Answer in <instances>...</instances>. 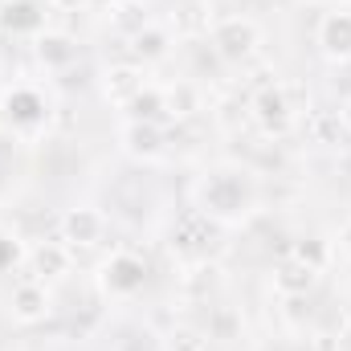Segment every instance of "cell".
<instances>
[{
    "label": "cell",
    "instance_id": "16",
    "mask_svg": "<svg viewBox=\"0 0 351 351\" xmlns=\"http://www.w3.org/2000/svg\"><path fill=\"white\" fill-rule=\"evenodd\" d=\"M33 269H37V278H62L70 269V250L66 245H53V241L37 245L33 250Z\"/></svg>",
    "mask_w": 351,
    "mask_h": 351
},
{
    "label": "cell",
    "instance_id": "5",
    "mask_svg": "<svg viewBox=\"0 0 351 351\" xmlns=\"http://www.w3.org/2000/svg\"><path fill=\"white\" fill-rule=\"evenodd\" d=\"M0 29L21 37V33H41L45 29V4L41 0H8L0 8Z\"/></svg>",
    "mask_w": 351,
    "mask_h": 351
},
{
    "label": "cell",
    "instance_id": "24",
    "mask_svg": "<svg viewBox=\"0 0 351 351\" xmlns=\"http://www.w3.org/2000/svg\"><path fill=\"white\" fill-rule=\"evenodd\" d=\"M0 4H8V0H0Z\"/></svg>",
    "mask_w": 351,
    "mask_h": 351
},
{
    "label": "cell",
    "instance_id": "7",
    "mask_svg": "<svg viewBox=\"0 0 351 351\" xmlns=\"http://www.w3.org/2000/svg\"><path fill=\"white\" fill-rule=\"evenodd\" d=\"M102 229H106V221H102L98 208H70L62 217V237L70 245H94L102 237Z\"/></svg>",
    "mask_w": 351,
    "mask_h": 351
},
{
    "label": "cell",
    "instance_id": "11",
    "mask_svg": "<svg viewBox=\"0 0 351 351\" xmlns=\"http://www.w3.org/2000/svg\"><path fill=\"white\" fill-rule=\"evenodd\" d=\"M315 282H319V269L306 262H298V258H290V262L278 265V274H274V286L286 294V298H298V294H311L315 290Z\"/></svg>",
    "mask_w": 351,
    "mask_h": 351
},
{
    "label": "cell",
    "instance_id": "10",
    "mask_svg": "<svg viewBox=\"0 0 351 351\" xmlns=\"http://www.w3.org/2000/svg\"><path fill=\"white\" fill-rule=\"evenodd\" d=\"M123 143H127V152L135 156V160H156L160 152H164V127L160 123H127V131H123Z\"/></svg>",
    "mask_w": 351,
    "mask_h": 351
},
{
    "label": "cell",
    "instance_id": "15",
    "mask_svg": "<svg viewBox=\"0 0 351 351\" xmlns=\"http://www.w3.org/2000/svg\"><path fill=\"white\" fill-rule=\"evenodd\" d=\"M127 110H131V119L135 123H164L168 119V102H164V90H152L143 86L131 102H127Z\"/></svg>",
    "mask_w": 351,
    "mask_h": 351
},
{
    "label": "cell",
    "instance_id": "4",
    "mask_svg": "<svg viewBox=\"0 0 351 351\" xmlns=\"http://www.w3.org/2000/svg\"><path fill=\"white\" fill-rule=\"evenodd\" d=\"M143 282H147V265L135 254H114L102 265V286L110 294H135V290H143Z\"/></svg>",
    "mask_w": 351,
    "mask_h": 351
},
{
    "label": "cell",
    "instance_id": "2",
    "mask_svg": "<svg viewBox=\"0 0 351 351\" xmlns=\"http://www.w3.org/2000/svg\"><path fill=\"white\" fill-rule=\"evenodd\" d=\"M258 45V25L250 16H229L213 29V49L225 58V62H245Z\"/></svg>",
    "mask_w": 351,
    "mask_h": 351
},
{
    "label": "cell",
    "instance_id": "18",
    "mask_svg": "<svg viewBox=\"0 0 351 351\" xmlns=\"http://www.w3.org/2000/svg\"><path fill=\"white\" fill-rule=\"evenodd\" d=\"M311 131H315L319 143H331V147H335V143H348V127H343L339 110H335V114H315Z\"/></svg>",
    "mask_w": 351,
    "mask_h": 351
},
{
    "label": "cell",
    "instance_id": "23",
    "mask_svg": "<svg viewBox=\"0 0 351 351\" xmlns=\"http://www.w3.org/2000/svg\"><path fill=\"white\" fill-rule=\"evenodd\" d=\"M53 4H62V8H78L82 0H53Z\"/></svg>",
    "mask_w": 351,
    "mask_h": 351
},
{
    "label": "cell",
    "instance_id": "20",
    "mask_svg": "<svg viewBox=\"0 0 351 351\" xmlns=\"http://www.w3.org/2000/svg\"><path fill=\"white\" fill-rule=\"evenodd\" d=\"M16 258H21V245H16L8 233H0V269H8Z\"/></svg>",
    "mask_w": 351,
    "mask_h": 351
},
{
    "label": "cell",
    "instance_id": "14",
    "mask_svg": "<svg viewBox=\"0 0 351 351\" xmlns=\"http://www.w3.org/2000/svg\"><path fill=\"white\" fill-rule=\"evenodd\" d=\"M37 58H41V66H49V70H66V66L78 58V45H74V37H66V33H41V37H37Z\"/></svg>",
    "mask_w": 351,
    "mask_h": 351
},
{
    "label": "cell",
    "instance_id": "1",
    "mask_svg": "<svg viewBox=\"0 0 351 351\" xmlns=\"http://www.w3.org/2000/svg\"><path fill=\"white\" fill-rule=\"evenodd\" d=\"M200 204L213 217H241L254 204V180L245 172H217L204 180L200 188Z\"/></svg>",
    "mask_w": 351,
    "mask_h": 351
},
{
    "label": "cell",
    "instance_id": "8",
    "mask_svg": "<svg viewBox=\"0 0 351 351\" xmlns=\"http://www.w3.org/2000/svg\"><path fill=\"white\" fill-rule=\"evenodd\" d=\"M4 114L12 127H41L49 110H45V98L37 90H12L4 98Z\"/></svg>",
    "mask_w": 351,
    "mask_h": 351
},
{
    "label": "cell",
    "instance_id": "9",
    "mask_svg": "<svg viewBox=\"0 0 351 351\" xmlns=\"http://www.w3.org/2000/svg\"><path fill=\"white\" fill-rule=\"evenodd\" d=\"M8 306H12V319L37 323V319H45V311H49V294H45L41 282H21V286H12Z\"/></svg>",
    "mask_w": 351,
    "mask_h": 351
},
{
    "label": "cell",
    "instance_id": "13",
    "mask_svg": "<svg viewBox=\"0 0 351 351\" xmlns=\"http://www.w3.org/2000/svg\"><path fill=\"white\" fill-rule=\"evenodd\" d=\"M168 49H172V37H168V29H160V25H143V29L131 33V53H135L139 62H164Z\"/></svg>",
    "mask_w": 351,
    "mask_h": 351
},
{
    "label": "cell",
    "instance_id": "6",
    "mask_svg": "<svg viewBox=\"0 0 351 351\" xmlns=\"http://www.w3.org/2000/svg\"><path fill=\"white\" fill-rule=\"evenodd\" d=\"M319 45L331 62H351V12H327L319 21Z\"/></svg>",
    "mask_w": 351,
    "mask_h": 351
},
{
    "label": "cell",
    "instance_id": "22",
    "mask_svg": "<svg viewBox=\"0 0 351 351\" xmlns=\"http://www.w3.org/2000/svg\"><path fill=\"white\" fill-rule=\"evenodd\" d=\"M343 250H348V254H351V221H348V225H343Z\"/></svg>",
    "mask_w": 351,
    "mask_h": 351
},
{
    "label": "cell",
    "instance_id": "12",
    "mask_svg": "<svg viewBox=\"0 0 351 351\" xmlns=\"http://www.w3.org/2000/svg\"><path fill=\"white\" fill-rule=\"evenodd\" d=\"M102 90H106L110 102H123V106H127V102L143 90V70H139V66H127V62H123V66H110Z\"/></svg>",
    "mask_w": 351,
    "mask_h": 351
},
{
    "label": "cell",
    "instance_id": "21",
    "mask_svg": "<svg viewBox=\"0 0 351 351\" xmlns=\"http://www.w3.org/2000/svg\"><path fill=\"white\" fill-rule=\"evenodd\" d=\"M339 119H343V127H348V135H351V98L343 102V110H339Z\"/></svg>",
    "mask_w": 351,
    "mask_h": 351
},
{
    "label": "cell",
    "instance_id": "19",
    "mask_svg": "<svg viewBox=\"0 0 351 351\" xmlns=\"http://www.w3.org/2000/svg\"><path fill=\"white\" fill-rule=\"evenodd\" d=\"M294 258L306 265H315V269H323V262H327V245L323 241H298L294 245Z\"/></svg>",
    "mask_w": 351,
    "mask_h": 351
},
{
    "label": "cell",
    "instance_id": "3",
    "mask_svg": "<svg viewBox=\"0 0 351 351\" xmlns=\"http://www.w3.org/2000/svg\"><path fill=\"white\" fill-rule=\"evenodd\" d=\"M254 119L262 123L265 135H286L294 114H290V98L282 86H262L254 94Z\"/></svg>",
    "mask_w": 351,
    "mask_h": 351
},
{
    "label": "cell",
    "instance_id": "17",
    "mask_svg": "<svg viewBox=\"0 0 351 351\" xmlns=\"http://www.w3.org/2000/svg\"><path fill=\"white\" fill-rule=\"evenodd\" d=\"M164 102H168V114L172 119H188V114L200 110V94H196L192 82H176L172 90H164Z\"/></svg>",
    "mask_w": 351,
    "mask_h": 351
}]
</instances>
